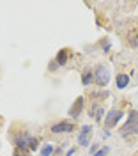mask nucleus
I'll return each mask as SVG.
<instances>
[{"label":"nucleus","mask_w":138,"mask_h":156,"mask_svg":"<svg viewBox=\"0 0 138 156\" xmlns=\"http://www.w3.org/2000/svg\"><path fill=\"white\" fill-rule=\"evenodd\" d=\"M120 135L122 136H129V135H138V112L133 110L129 114L128 121L124 122V126L120 128Z\"/></svg>","instance_id":"nucleus-1"},{"label":"nucleus","mask_w":138,"mask_h":156,"mask_svg":"<svg viewBox=\"0 0 138 156\" xmlns=\"http://www.w3.org/2000/svg\"><path fill=\"white\" fill-rule=\"evenodd\" d=\"M94 82H96V85L101 87V89L108 87V83H110V69H108V66L99 64L98 68L94 69Z\"/></svg>","instance_id":"nucleus-2"},{"label":"nucleus","mask_w":138,"mask_h":156,"mask_svg":"<svg viewBox=\"0 0 138 156\" xmlns=\"http://www.w3.org/2000/svg\"><path fill=\"white\" fill-rule=\"evenodd\" d=\"M124 117V112L122 110H119V108H113V110H110V112H106V117H105V126H106V129H110V128H115L120 122V119Z\"/></svg>","instance_id":"nucleus-3"},{"label":"nucleus","mask_w":138,"mask_h":156,"mask_svg":"<svg viewBox=\"0 0 138 156\" xmlns=\"http://www.w3.org/2000/svg\"><path fill=\"white\" fill-rule=\"evenodd\" d=\"M90 140H92V126L90 124H83L78 131V146L90 147Z\"/></svg>","instance_id":"nucleus-4"},{"label":"nucleus","mask_w":138,"mask_h":156,"mask_svg":"<svg viewBox=\"0 0 138 156\" xmlns=\"http://www.w3.org/2000/svg\"><path fill=\"white\" fill-rule=\"evenodd\" d=\"M76 126L71 122V121H59V122H55L53 126L50 128V131L53 133V135H59V133H71V131H74Z\"/></svg>","instance_id":"nucleus-5"},{"label":"nucleus","mask_w":138,"mask_h":156,"mask_svg":"<svg viewBox=\"0 0 138 156\" xmlns=\"http://www.w3.org/2000/svg\"><path fill=\"white\" fill-rule=\"evenodd\" d=\"M83 105H85V98L78 96L73 101V105L69 107V117H71V119H78V117L81 115V112H83Z\"/></svg>","instance_id":"nucleus-6"},{"label":"nucleus","mask_w":138,"mask_h":156,"mask_svg":"<svg viewBox=\"0 0 138 156\" xmlns=\"http://www.w3.org/2000/svg\"><path fill=\"white\" fill-rule=\"evenodd\" d=\"M89 117L94 119V121H98V122H101V121L106 117V110L103 107H99V105H92L90 110H89Z\"/></svg>","instance_id":"nucleus-7"},{"label":"nucleus","mask_w":138,"mask_h":156,"mask_svg":"<svg viewBox=\"0 0 138 156\" xmlns=\"http://www.w3.org/2000/svg\"><path fill=\"white\" fill-rule=\"evenodd\" d=\"M14 144H16V149H20V151H29L30 135H27V133L18 135V136H16V140H14Z\"/></svg>","instance_id":"nucleus-8"},{"label":"nucleus","mask_w":138,"mask_h":156,"mask_svg":"<svg viewBox=\"0 0 138 156\" xmlns=\"http://www.w3.org/2000/svg\"><path fill=\"white\" fill-rule=\"evenodd\" d=\"M69 53H71V51H69L67 48H62V50H59V51H57V57H55V62L59 64L60 68H64V66L67 64V60H69Z\"/></svg>","instance_id":"nucleus-9"},{"label":"nucleus","mask_w":138,"mask_h":156,"mask_svg":"<svg viewBox=\"0 0 138 156\" xmlns=\"http://www.w3.org/2000/svg\"><path fill=\"white\" fill-rule=\"evenodd\" d=\"M129 80H131V76L129 75H126V73H119L117 76H115V85H117V89H126L129 85Z\"/></svg>","instance_id":"nucleus-10"},{"label":"nucleus","mask_w":138,"mask_h":156,"mask_svg":"<svg viewBox=\"0 0 138 156\" xmlns=\"http://www.w3.org/2000/svg\"><path fill=\"white\" fill-rule=\"evenodd\" d=\"M92 80H94V71L90 68H87V69H83V73H81V85H90L92 83Z\"/></svg>","instance_id":"nucleus-11"},{"label":"nucleus","mask_w":138,"mask_h":156,"mask_svg":"<svg viewBox=\"0 0 138 156\" xmlns=\"http://www.w3.org/2000/svg\"><path fill=\"white\" fill-rule=\"evenodd\" d=\"M53 153H55V146L44 144V146L41 147V154L39 156H53Z\"/></svg>","instance_id":"nucleus-12"},{"label":"nucleus","mask_w":138,"mask_h":156,"mask_svg":"<svg viewBox=\"0 0 138 156\" xmlns=\"http://www.w3.org/2000/svg\"><path fill=\"white\" fill-rule=\"evenodd\" d=\"M39 147V138L37 136H30V144H29V151H36Z\"/></svg>","instance_id":"nucleus-13"},{"label":"nucleus","mask_w":138,"mask_h":156,"mask_svg":"<svg viewBox=\"0 0 138 156\" xmlns=\"http://www.w3.org/2000/svg\"><path fill=\"white\" fill-rule=\"evenodd\" d=\"M101 48H103V51L105 53H108L110 51V48H112V43H110V39H101Z\"/></svg>","instance_id":"nucleus-14"},{"label":"nucleus","mask_w":138,"mask_h":156,"mask_svg":"<svg viewBox=\"0 0 138 156\" xmlns=\"http://www.w3.org/2000/svg\"><path fill=\"white\" fill-rule=\"evenodd\" d=\"M108 153H110V147L105 146V147H101V149H99V151H98V153H96L94 156H106Z\"/></svg>","instance_id":"nucleus-15"},{"label":"nucleus","mask_w":138,"mask_h":156,"mask_svg":"<svg viewBox=\"0 0 138 156\" xmlns=\"http://www.w3.org/2000/svg\"><path fill=\"white\" fill-rule=\"evenodd\" d=\"M57 68H60V66L57 64V62H55V60H51V62L48 64V69L51 71V73H53V71H57Z\"/></svg>","instance_id":"nucleus-16"},{"label":"nucleus","mask_w":138,"mask_h":156,"mask_svg":"<svg viewBox=\"0 0 138 156\" xmlns=\"http://www.w3.org/2000/svg\"><path fill=\"white\" fill-rule=\"evenodd\" d=\"M129 46H131V48H138V34L129 41Z\"/></svg>","instance_id":"nucleus-17"},{"label":"nucleus","mask_w":138,"mask_h":156,"mask_svg":"<svg viewBox=\"0 0 138 156\" xmlns=\"http://www.w3.org/2000/svg\"><path fill=\"white\" fill-rule=\"evenodd\" d=\"M99 149H101V147H99L98 144H92V146H90V156H94V154L99 151Z\"/></svg>","instance_id":"nucleus-18"},{"label":"nucleus","mask_w":138,"mask_h":156,"mask_svg":"<svg viewBox=\"0 0 138 156\" xmlns=\"http://www.w3.org/2000/svg\"><path fill=\"white\" fill-rule=\"evenodd\" d=\"M30 151H20V149H16L14 151V156H29Z\"/></svg>","instance_id":"nucleus-19"},{"label":"nucleus","mask_w":138,"mask_h":156,"mask_svg":"<svg viewBox=\"0 0 138 156\" xmlns=\"http://www.w3.org/2000/svg\"><path fill=\"white\" fill-rule=\"evenodd\" d=\"M74 153H76V147H71L67 153H66V156H74Z\"/></svg>","instance_id":"nucleus-20"}]
</instances>
